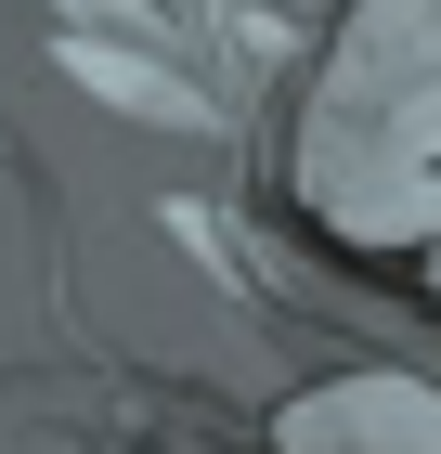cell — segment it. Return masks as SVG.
I'll return each instance as SVG.
<instances>
[{
	"label": "cell",
	"instance_id": "2",
	"mask_svg": "<svg viewBox=\"0 0 441 454\" xmlns=\"http://www.w3.org/2000/svg\"><path fill=\"white\" fill-rule=\"evenodd\" d=\"M52 13H66V39H156L169 27L156 0H52Z\"/></svg>",
	"mask_w": 441,
	"mask_h": 454
},
{
	"label": "cell",
	"instance_id": "1",
	"mask_svg": "<svg viewBox=\"0 0 441 454\" xmlns=\"http://www.w3.org/2000/svg\"><path fill=\"white\" fill-rule=\"evenodd\" d=\"M52 66H66L78 91H104V105H130V117H156V130H221V105H208L195 78H169V66H143V52H117V39H52Z\"/></svg>",
	"mask_w": 441,
	"mask_h": 454
}]
</instances>
